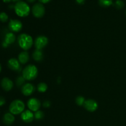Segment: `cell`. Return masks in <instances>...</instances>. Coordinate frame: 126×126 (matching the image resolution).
<instances>
[{
  "label": "cell",
  "instance_id": "obj_1",
  "mask_svg": "<svg viewBox=\"0 0 126 126\" xmlns=\"http://www.w3.org/2000/svg\"><path fill=\"white\" fill-rule=\"evenodd\" d=\"M14 10L16 14L22 17H27L30 12V8L28 4L23 1H18L16 2L14 6Z\"/></svg>",
  "mask_w": 126,
  "mask_h": 126
},
{
  "label": "cell",
  "instance_id": "obj_2",
  "mask_svg": "<svg viewBox=\"0 0 126 126\" xmlns=\"http://www.w3.org/2000/svg\"><path fill=\"white\" fill-rule=\"evenodd\" d=\"M18 43L22 49L27 50L32 47L33 44V41L31 36L23 33L18 36Z\"/></svg>",
  "mask_w": 126,
  "mask_h": 126
},
{
  "label": "cell",
  "instance_id": "obj_3",
  "mask_svg": "<svg viewBox=\"0 0 126 126\" xmlns=\"http://www.w3.org/2000/svg\"><path fill=\"white\" fill-rule=\"evenodd\" d=\"M38 76V69L33 65H29L26 66L22 71V76L25 80L32 81Z\"/></svg>",
  "mask_w": 126,
  "mask_h": 126
},
{
  "label": "cell",
  "instance_id": "obj_4",
  "mask_svg": "<svg viewBox=\"0 0 126 126\" xmlns=\"http://www.w3.org/2000/svg\"><path fill=\"white\" fill-rule=\"evenodd\" d=\"M25 109V104L22 100H16L11 103L9 106L10 113L12 114H18L23 112Z\"/></svg>",
  "mask_w": 126,
  "mask_h": 126
},
{
  "label": "cell",
  "instance_id": "obj_5",
  "mask_svg": "<svg viewBox=\"0 0 126 126\" xmlns=\"http://www.w3.org/2000/svg\"><path fill=\"white\" fill-rule=\"evenodd\" d=\"M32 13L34 17L37 18H41L43 17L45 14V8L43 4L36 3L32 7Z\"/></svg>",
  "mask_w": 126,
  "mask_h": 126
},
{
  "label": "cell",
  "instance_id": "obj_6",
  "mask_svg": "<svg viewBox=\"0 0 126 126\" xmlns=\"http://www.w3.org/2000/svg\"><path fill=\"white\" fill-rule=\"evenodd\" d=\"M48 43V39L44 36H39L34 41V45H35L36 49L41 50L44 47H45Z\"/></svg>",
  "mask_w": 126,
  "mask_h": 126
},
{
  "label": "cell",
  "instance_id": "obj_7",
  "mask_svg": "<svg viewBox=\"0 0 126 126\" xmlns=\"http://www.w3.org/2000/svg\"><path fill=\"white\" fill-rule=\"evenodd\" d=\"M9 28L14 32H18L22 30V23L18 20L11 19L9 23Z\"/></svg>",
  "mask_w": 126,
  "mask_h": 126
},
{
  "label": "cell",
  "instance_id": "obj_8",
  "mask_svg": "<svg viewBox=\"0 0 126 126\" xmlns=\"http://www.w3.org/2000/svg\"><path fill=\"white\" fill-rule=\"evenodd\" d=\"M27 105L30 110L33 111H37L39 110L41 107L40 101L35 98H30L28 101Z\"/></svg>",
  "mask_w": 126,
  "mask_h": 126
},
{
  "label": "cell",
  "instance_id": "obj_9",
  "mask_svg": "<svg viewBox=\"0 0 126 126\" xmlns=\"http://www.w3.org/2000/svg\"><path fill=\"white\" fill-rule=\"evenodd\" d=\"M84 107L89 111L94 112L98 108V103L94 100L89 99L85 101Z\"/></svg>",
  "mask_w": 126,
  "mask_h": 126
},
{
  "label": "cell",
  "instance_id": "obj_10",
  "mask_svg": "<svg viewBox=\"0 0 126 126\" xmlns=\"http://www.w3.org/2000/svg\"><path fill=\"white\" fill-rule=\"evenodd\" d=\"M7 64H8L9 68L11 70L17 71H19L21 70L19 61L16 59H14V58H12V59H9Z\"/></svg>",
  "mask_w": 126,
  "mask_h": 126
},
{
  "label": "cell",
  "instance_id": "obj_11",
  "mask_svg": "<svg viewBox=\"0 0 126 126\" xmlns=\"http://www.w3.org/2000/svg\"><path fill=\"white\" fill-rule=\"evenodd\" d=\"M2 88L6 91H9L13 87V82L8 78H4L1 82Z\"/></svg>",
  "mask_w": 126,
  "mask_h": 126
},
{
  "label": "cell",
  "instance_id": "obj_12",
  "mask_svg": "<svg viewBox=\"0 0 126 126\" xmlns=\"http://www.w3.org/2000/svg\"><path fill=\"white\" fill-rule=\"evenodd\" d=\"M34 91V87L30 83H27L22 87V92L24 95L29 96L32 95Z\"/></svg>",
  "mask_w": 126,
  "mask_h": 126
},
{
  "label": "cell",
  "instance_id": "obj_13",
  "mask_svg": "<svg viewBox=\"0 0 126 126\" xmlns=\"http://www.w3.org/2000/svg\"><path fill=\"white\" fill-rule=\"evenodd\" d=\"M34 117L33 113L30 110L25 111L22 112V114H21V118L23 120V121L27 123H31V122L33 121Z\"/></svg>",
  "mask_w": 126,
  "mask_h": 126
},
{
  "label": "cell",
  "instance_id": "obj_14",
  "mask_svg": "<svg viewBox=\"0 0 126 126\" xmlns=\"http://www.w3.org/2000/svg\"><path fill=\"white\" fill-rule=\"evenodd\" d=\"M15 118L13 114L11 113H7L4 115L3 122L6 125H11L14 122Z\"/></svg>",
  "mask_w": 126,
  "mask_h": 126
},
{
  "label": "cell",
  "instance_id": "obj_15",
  "mask_svg": "<svg viewBox=\"0 0 126 126\" xmlns=\"http://www.w3.org/2000/svg\"><path fill=\"white\" fill-rule=\"evenodd\" d=\"M18 61L20 63L25 64L29 60V55L27 52H22L18 55Z\"/></svg>",
  "mask_w": 126,
  "mask_h": 126
},
{
  "label": "cell",
  "instance_id": "obj_16",
  "mask_svg": "<svg viewBox=\"0 0 126 126\" xmlns=\"http://www.w3.org/2000/svg\"><path fill=\"white\" fill-rule=\"evenodd\" d=\"M15 41H16V36L14 35V34L12 33H8L5 36L4 42L9 46L14 43Z\"/></svg>",
  "mask_w": 126,
  "mask_h": 126
},
{
  "label": "cell",
  "instance_id": "obj_17",
  "mask_svg": "<svg viewBox=\"0 0 126 126\" xmlns=\"http://www.w3.org/2000/svg\"><path fill=\"white\" fill-rule=\"evenodd\" d=\"M43 52L39 49H36L34 51L33 54V58L34 60L37 62L41 61L43 59Z\"/></svg>",
  "mask_w": 126,
  "mask_h": 126
},
{
  "label": "cell",
  "instance_id": "obj_18",
  "mask_svg": "<svg viewBox=\"0 0 126 126\" xmlns=\"http://www.w3.org/2000/svg\"><path fill=\"white\" fill-rule=\"evenodd\" d=\"M98 3L102 7H108L113 4V0H98Z\"/></svg>",
  "mask_w": 126,
  "mask_h": 126
},
{
  "label": "cell",
  "instance_id": "obj_19",
  "mask_svg": "<svg viewBox=\"0 0 126 126\" xmlns=\"http://www.w3.org/2000/svg\"><path fill=\"white\" fill-rule=\"evenodd\" d=\"M47 89V86L44 82H41L38 85V91L39 92H45Z\"/></svg>",
  "mask_w": 126,
  "mask_h": 126
},
{
  "label": "cell",
  "instance_id": "obj_20",
  "mask_svg": "<svg viewBox=\"0 0 126 126\" xmlns=\"http://www.w3.org/2000/svg\"><path fill=\"white\" fill-rule=\"evenodd\" d=\"M34 116L35 118V119H37V120H41V119H42L44 118V113L42 111L38 110L37 111H36V113H34Z\"/></svg>",
  "mask_w": 126,
  "mask_h": 126
},
{
  "label": "cell",
  "instance_id": "obj_21",
  "mask_svg": "<svg viewBox=\"0 0 126 126\" xmlns=\"http://www.w3.org/2000/svg\"><path fill=\"white\" fill-rule=\"evenodd\" d=\"M85 101L86 100H85L84 98L83 97H81V96H79V97H76V103L79 106L84 105Z\"/></svg>",
  "mask_w": 126,
  "mask_h": 126
},
{
  "label": "cell",
  "instance_id": "obj_22",
  "mask_svg": "<svg viewBox=\"0 0 126 126\" xmlns=\"http://www.w3.org/2000/svg\"><path fill=\"white\" fill-rule=\"evenodd\" d=\"M25 79L23 76H18L16 79V84L17 86H21L25 83Z\"/></svg>",
  "mask_w": 126,
  "mask_h": 126
},
{
  "label": "cell",
  "instance_id": "obj_23",
  "mask_svg": "<svg viewBox=\"0 0 126 126\" xmlns=\"http://www.w3.org/2000/svg\"><path fill=\"white\" fill-rule=\"evenodd\" d=\"M114 6L118 9H121L123 8L124 6V3L123 1L121 0H116L114 3Z\"/></svg>",
  "mask_w": 126,
  "mask_h": 126
},
{
  "label": "cell",
  "instance_id": "obj_24",
  "mask_svg": "<svg viewBox=\"0 0 126 126\" xmlns=\"http://www.w3.org/2000/svg\"><path fill=\"white\" fill-rule=\"evenodd\" d=\"M8 20V16L5 12H1L0 13V21L2 22H7Z\"/></svg>",
  "mask_w": 126,
  "mask_h": 126
},
{
  "label": "cell",
  "instance_id": "obj_25",
  "mask_svg": "<svg viewBox=\"0 0 126 126\" xmlns=\"http://www.w3.org/2000/svg\"><path fill=\"white\" fill-rule=\"evenodd\" d=\"M43 106L44 107V108H49L50 106V102H49V100H46L43 102Z\"/></svg>",
  "mask_w": 126,
  "mask_h": 126
},
{
  "label": "cell",
  "instance_id": "obj_26",
  "mask_svg": "<svg viewBox=\"0 0 126 126\" xmlns=\"http://www.w3.org/2000/svg\"><path fill=\"white\" fill-rule=\"evenodd\" d=\"M6 103V100H5L4 98L2 97H0V107L4 105Z\"/></svg>",
  "mask_w": 126,
  "mask_h": 126
},
{
  "label": "cell",
  "instance_id": "obj_27",
  "mask_svg": "<svg viewBox=\"0 0 126 126\" xmlns=\"http://www.w3.org/2000/svg\"><path fill=\"white\" fill-rule=\"evenodd\" d=\"M76 2L79 4H82L84 3L85 0H76Z\"/></svg>",
  "mask_w": 126,
  "mask_h": 126
},
{
  "label": "cell",
  "instance_id": "obj_28",
  "mask_svg": "<svg viewBox=\"0 0 126 126\" xmlns=\"http://www.w3.org/2000/svg\"><path fill=\"white\" fill-rule=\"evenodd\" d=\"M50 1V0H39V2H41V3H43V4L47 3V2H49Z\"/></svg>",
  "mask_w": 126,
  "mask_h": 126
},
{
  "label": "cell",
  "instance_id": "obj_29",
  "mask_svg": "<svg viewBox=\"0 0 126 126\" xmlns=\"http://www.w3.org/2000/svg\"><path fill=\"white\" fill-rule=\"evenodd\" d=\"M2 47H8V45H7V44H6V43H4V42H3V43H2Z\"/></svg>",
  "mask_w": 126,
  "mask_h": 126
},
{
  "label": "cell",
  "instance_id": "obj_30",
  "mask_svg": "<svg viewBox=\"0 0 126 126\" xmlns=\"http://www.w3.org/2000/svg\"><path fill=\"white\" fill-rule=\"evenodd\" d=\"M4 2H9L10 1H12V0H2Z\"/></svg>",
  "mask_w": 126,
  "mask_h": 126
},
{
  "label": "cell",
  "instance_id": "obj_31",
  "mask_svg": "<svg viewBox=\"0 0 126 126\" xmlns=\"http://www.w3.org/2000/svg\"><path fill=\"white\" fill-rule=\"evenodd\" d=\"M36 0H27V1L29 2H34Z\"/></svg>",
  "mask_w": 126,
  "mask_h": 126
},
{
  "label": "cell",
  "instance_id": "obj_32",
  "mask_svg": "<svg viewBox=\"0 0 126 126\" xmlns=\"http://www.w3.org/2000/svg\"><path fill=\"white\" fill-rule=\"evenodd\" d=\"M14 2H18V1H20V0H12Z\"/></svg>",
  "mask_w": 126,
  "mask_h": 126
},
{
  "label": "cell",
  "instance_id": "obj_33",
  "mask_svg": "<svg viewBox=\"0 0 126 126\" xmlns=\"http://www.w3.org/2000/svg\"><path fill=\"white\" fill-rule=\"evenodd\" d=\"M1 64H0V73H1Z\"/></svg>",
  "mask_w": 126,
  "mask_h": 126
},
{
  "label": "cell",
  "instance_id": "obj_34",
  "mask_svg": "<svg viewBox=\"0 0 126 126\" xmlns=\"http://www.w3.org/2000/svg\"></svg>",
  "mask_w": 126,
  "mask_h": 126
}]
</instances>
